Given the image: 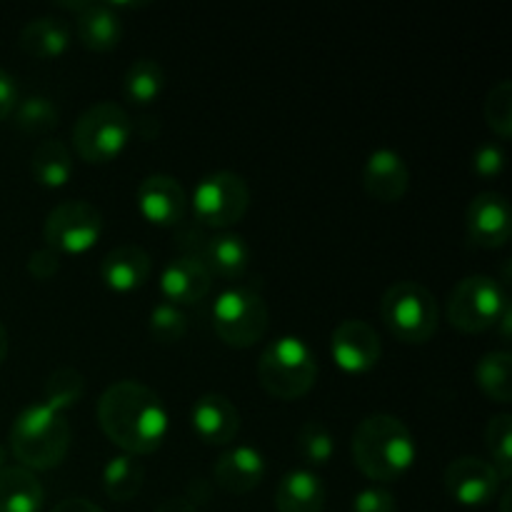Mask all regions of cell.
Instances as JSON below:
<instances>
[{
	"mask_svg": "<svg viewBox=\"0 0 512 512\" xmlns=\"http://www.w3.org/2000/svg\"><path fill=\"white\" fill-rule=\"evenodd\" d=\"M138 210L148 223L178 228L188 213V195L173 175H148L138 188Z\"/></svg>",
	"mask_w": 512,
	"mask_h": 512,
	"instance_id": "5bb4252c",
	"label": "cell"
},
{
	"mask_svg": "<svg viewBox=\"0 0 512 512\" xmlns=\"http://www.w3.org/2000/svg\"><path fill=\"white\" fill-rule=\"evenodd\" d=\"M145 470L135 455H118L103 470V490L115 503H128L143 490Z\"/></svg>",
	"mask_w": 512,
	"mask_h": 512,
	"instance_id": "4316f807",
	"label": "cell"
},
{
	"mask_svg": "<svg viewBox=\"0 0 512 512\" xmlns=\"http://www.w3.org/2000/svg\"><path fill=\"white\" fill-rule=\"evenodd\" d=\"M365 193L378 203H398L408 193L410 170L403 155L390 148H380L368 155L363 168Z\"/></svg>",
	"mask_w": 512,
	"mask_h": 512,
	"instance_id": "9a60e30c",
	"label": "cell"
},
{
	"mask_svg": "<svg viewBox=\"0 0 512 512\" xmlns=\"http://www.w3.org/2000/svg\"><path fill=\"white\" fill-rule=\"evenodd\" d=\"M45 493L25 468H0V512H40Z\"/></svg>",
	"mask_w": 512,
	"mask_h": 512,
	"instance_id": "603a6c76",
	"label": "cell"
},
{
	"mask_svg": "<svg viewBox=\"0 0 512 512\" xmlns=\"http://www.w3.org/2000/svg\"><path fill=\"white\" fill-rule=\"evenodd\" d=\"M15 105H18V85H15L13 75L0 70V120L13 115Z\"/></svg>",
	"mask_w": 512,
	"mask_h": 512,
	"instance_id": "74e56055",
	"label": "cell"
},
{
	"mask_svg": "<svg viewBox=\"0 0 512 512\" xmlns=\"http://www.w3.org/2000/svg\"><path fill=\"white\" fill-rule=\"evenodd\" d=\"M53 512H103V510L85 498H65L55 505Z\"/></svg>",
	"mask_w": 512,
	"mask_h": 512,
	"instance_id": "f35d334b",
	"label": "cell"
},
{
	"mask_svg": "<svg viewBox=\"0 0 512 512\" xmlns=\"http://www.w3.org/2000/svg\"><path fill=\"white\" fill-rule=\"evenodd\" d=\"M383 323L400 343L423 345L438 330V303L428 288L403 280L385 290L380 303Z\"/></svg>",
	"mask_w": 512,
	"mask_h": 512,
	"instance_id": "5b68a950",
	"label": "cell"
},
{
	"mask_svg": "<svg viewBox=\"0 0 512 512\" xmlns=\"http://www.w3.org/2000/svg\"><path fill=\"white\" fill-rule=\"evenodd\" d=\"M485 120H488L490 130L498 133L500 138L508 140L512 135V83L510 80H500L493 85L485 100Z\"/></svg>",
	"mask_w": 512,
	"mask_h": 512,
	"instance_id": "d6a6232c",
	"label": "cell"
},
{
	"mask_svg": "<svg viewBox=\"0 0 512 512\" xmlns=\"http://www.w3.org/2000/svg\"><path fill=\"white\" fill-rule=\"evenodd\" d=\"M508 305V295L498 280L488 275H468L450 293L445 315L455 330L473 335L495 328Z\"/></svg>",
	"mask_w": 512,
	"mask_h": 512,
	"instance_id": "52a82bcc",
	"label": "cell"
},
{
	"mask_svg": "<svg viewBox=\"0 0 512 512\" xmlns=\"http://www.w3.org/2000/svg\"><path fill=\"white\" fill-rule=\"evenodd\" d=\"M58 105L45 95H30V98L18 100L13 110L15 128L28 135H43L58 125Z\"/></svg>",
	"mask_w": 512,
	"mask_h": 512,
	"instance_id": "f1b7e54d",
	"label": "cell"
},
{
	"mask_svg": "<svg viewBox=\"0 0 512 512\" xmlns=\"http://www.w3.org/2000/svg\"><path fill=\"white\" fill-rule=\"evenodd\" d=\"M133 123L130 115L115 103H95L75 120L73 148L80 160L105 165L118 158L130 143Z\"/></svg>",
	"mask_w": 512,
	"mask_h": 512,
	"instance_id": "8992f818",
	"label": "cell"
},
{
	"mask_svg": "<svg viewBox=\"0 0 512 512\" xmlns=\"http://www.w3.org/2000/svg\"><path fill=\"white\" fill-rule=\"evenodd\" d=\"M510 323H512V310L508 305V310H505L503 315H500V320L495 325H500V338H503V343H510Z\"/></svg>",
	"mask_w": 512,
	"mask_h": 512,
	"instance_id": "60d3db41",
	"label": "cell"
},
{
	"mask_svg": "<svg viewBox=\"0 0 512 512\" xmlns=\"http://www.w3.org/2000/svg\"><path fill=\"white\" fill-rule=\"evenodd\" d=\"M150 255L138 245H120L110 250L100 263V275L103 283L115 293H133L143 288L150 278Z\"/></svg>",
	"mask_w": 512,
	"mask_h": 512,
	"instance_id": "ffe728a7",
	"label": "cell"
},
{
	"mask_svg": "<svg viewBox=\"0 0 512 512\" xmlns=\"http://www.w3.org/2000/svg\"><path fill=\"white\" fill-rule=\"evenodd\" d=\"M85 393V380L83 375L75 368H58L48 378L43 390V403L50 405L58 413H65L68 408L80 403Z\"/></svg>",
	"mask_w": 512,
	"mask_h": 512,
	"instance_id": "4dcf8cb0",
	"label": "cell"
},
{
	"mask_svg": "<svg viewBox=\"0 0 512 512\" xmlns=\"http://www.w3.org/2000/svg\"><path fill=\"white\" fill-rule=\"evenodd\" d=\"M353 460L365 478L375 483L400 480L415 463V438L408 425L388 413L360 420L350 440Z\"/></svg>",
	"mask_w": 512,
	"mask_h": 512,
	"instance_id": "7a4b0ae2",
	"label": "cell"
},
{
	"mask_svg": "<svg viewBox=\"0 0 512 512\" xmlns=\"http://www.w3.org/2000/svg\"><path fill=\"white\" fill-rule=\"evenodd\" d=\"M465 225H468V240L473 245L483 250L503 248L512 233L508 198L493 190L475 195L465 213Z\"/></svg>",
	"mask_w": 512,
	"mask_h": 512,
	"instance_id": "4fadbf2b",
	"label": "cell"
},
{
	"mask_svg": "<svg viewBox=\"0 0 512 512\" xmlns=\"http://www.w3.org/2000/svg\"><path fill=\"white\" fill-rule=\"evenodd\" d=\"M478 388L500 405L512 403V355L508 350H493L475 365Z\"/></svg>",
	"mask_w": 512,
	"mask_h": 512,
	"instance_id": "484cf974",
	"label": "cell"
},
{
	"mask_svg": "<svg viewBox=\"0 0 512 512\" xmlns=\"http://www.w3.org/2000/svg\"><path fill=\"white\" fill-rule=\"evenodd\" d=\"M213 330L230 348H253L268 330V305L258 290L230 288L213 303Z\"/></svg>",
	"mask_w": 512,
	"mask_h": 512,
	"instance_id": "ba28073f",
	"label": "cell"
},
{
	"mask_svg": "<svg viewBox=\"0 0 512 512\" xmlns=\"http://www.w3.org/2000/svg\"><path fill=\"white\" fill-rule=\"evenodd\" d=\"M30 173L43 188H63L73 175V155L60 140H43L30 155Z\"/></svg>",
	"mask_w": 512,
	"mask_h": 512,
	"instance_id": "d4e9b609",
	"label": "cell"
},
{
	"mask_svg": "<svg viewBox=\"0 0 512 512\" xmlns=\"http://www.w3.org/2000/svg\"><path fill=\"white\" fill-rule=\"evenodd\" d=\"M70 45V30L68 25L60 18H43L30 20L28 25L20 33V48L30 55V58L38 60H53L68 50Z\"/></svg>",
	"mask_w": 512,
	"mask_h": 512,
	"instance_id": "cb8c5ba5",
	"label": "cell"
},
{
	"mask_svg": "<svg viewBox=\"0 0 512 512\" xmlns=\"http://www.w3.org/2000/svg\"><path fill=\"white\" fill-rule=\"evenodd\" d=\"M165 88V73L160 63L150 58H140L125 70L123 78V93L130 103L148 105L163 93Z\"/></svg>",
	"mask_w": 512,
	"mask_h": 512,
	"instance_id": "83f0119b",
	"label": "cell"
},
{
	"mask_svg": "<svg viewBox=\"0 0 512 512\" xmlns=\"http://www.w3.org/2000/svg\"><path fill=\"white\" fill-rule=\"evenodd\" d=\"M213 478L225 493L245 495L253 493L265 478V460L260 450L250 445H238L233 450H225L213 468Z\"/></svg>",
	"mask_w": 512,
	"mask_h": 512,
	"instance_id": "ac0fdd59",
	"label": "cell"
},
{
	"mask_svg": "<svg viewBox=\"0 0 512 512\" xmlns=\"http://www.w3.org/2000/svg\"><path fill=\"white\" fill-rule=\"evenodd\" d=\"M3 460H5V450L0 448V468H5V465H3Z\"/></svg>",
	"mask_w": 512,
	"mask_h": 512,
	"instance_id": "7bdbcfd3",
	"label": "cell"
},
{
	"mask_svg": "<svg viewBox=\"0 0 512 512\" xmlns=\"http://www.w3.org/2000/svg\"><path fill=\"white\" fill-rule=\"evenodd\" d=\"M500 475L495 473L493 465L483 458H465L453 460L445 470V490L450 498L468 508H480L488 505L500 490Z\"/></svg>",
	"mask_w": 512,
	"mask_h": 512,
	"instance_id": "7c38bea8",
	"label": "cell"
},
{
	"mask_svg": "<svg viewBox=\"0 0 512 512\" xmlns=\"http://www.w3.org/2000/svg\"><path fill=\"white\" fill-rule=\"evenodd\" d=\"M70 448V425L63 413L38 403L25 408L10 428V450L25 470L58 468Z\"/></svg>",
	"mask_w": 512,
	"mask_h": 512,
	"instance_id": "3957f363",
	"label": "cell"
},
{
	"mask_svg": "<svg viewBox=\"0 0 512 512\" xmlns=\"http://www.w3.org/2000/svg\"><path fill=\"white\" fill-rule=\"evenodd\" d=\"M330 353L340 370L350 375H363L380 363L383 343L373 325H368L365 320H343L333 330Z\"/></svg>",
	"mask_w": 512,
	"mask_h": 512,
	"instance_id": "8fae6325",
	"label": "cell"
},
{
	"mask_svg": "<svg viewBox=\"0 0 512 512\" xmlns=\"http://www.w3.org/2000/svg\"><path fill=\"white\" fill-rule=\"evenodd\" d=\"M148 330L158 343H178V340H183L185 330H188V320L175 305L160 303L150 313Z\"/></svg>",
	"mask_w": 512,
	"mask_h": 512,
	"instance_id": "836d02e7",
	"label": "cell"
},
{
	"mask_svg": "<svg viewBox=\"0 0 512 512\" xmlns=\"http://www.w3.org/2000/svg\"><path fill=\"white\" fill-rule=\"evenodd\" d=\"M155 512H198L188 498H168L155 508Z\"/></svg>",
	"mask_w": 512,
	"mask_h": 512,
	"instance_id": "ab89813d",
	"label": "cell"
},
{
	"mask_svg": "<svg viewBox=\"0 0 512 512\" xmlns=\"http://www.w3.org/2000/svg\"><path fill=\"white\" fill-rule=\"evenodd\" d=\"M190 425L208 445H228L240 433V413L225 395L208 393L190 408Z\"/></svg>",
	"mask_w": 512,
	"mask_h": 512,
	"instance_id": "2e32d148",
	"label": "cell"
},
{
	"mask_svg": "<svg viewBox=\"0 0 512 512\" xmlns=\"http://www.w3.org/2000/svg\"><path fill=\"white\" fill-rule=\"evenodd\" d=\"M213 278L200 260L178 255L165 265L160 275V290L170 305H195L210 293Z\"/></svg>",
	"mask_w": 512,
	"mask_h": 512,
	"instance_id": "e0dca14e",
	"label": "cell"
},
{
	"mask_svg": "<svg viewBox=\"0 0 512 512\" xmlns=\"http://www.w3.org/2000/svg\"><path fill=\"white\" fill-rule=\"evenodd\" d=\"M195 260L205 265L210 278L238 280L250 268V248L243 240V235L220 233L213 235V238H205Z\"/></svg>",
	"mask_w": 512,
	"mask_h": 512,
	"instance_id": "d6986e66",
	"label": "cell"
},
{
	"mask_svg": "<svg viewBox=\"0 0 512 512\" xmlns=\"http://www.w3.org/2000/svg\"><path fill=\"white\" fill-rule=\"evenodd\" d=\"M103 235V215L85 200H68L53 208L45 218L43 238L50 250L65 255H83Z\"/></svg>",
	"mask_w": 512,
	"mask_h": 512,
	"instance_id": "30bf717a",
	"label": "cell"
},
{
	"mask_svg": "<svg viewBox=\"0 0 512 512\" xmlns=\"http://www.w3.org/2000/svg\"><path fill=\"white\" fill-rule=\"evenodd\" d=\"M278 512H323L325 485L313 470H290L283 475L275 490Z\"/></svg>",
	"mask_w": 512,
	"mask_h": 512,
	"instance_id": "7402d4cb",
	"label": "cell"
},
{
	"mask_svg": "<svg viewBox=\"0 0 512 512\" xmlns=\"http://www.w3.org/2000/svg\"><path fill=\"white\" fill-rule=\"evenodd\" d=\"M298 453L308 465H325L335 453V438L323 423H305L298 430Z\"/></svg>",
	"mask_w": 512,
	"mask_h": 512,
	"instance_id": "1f68e13d",
	"label": "cell"
},
{
	"mask_svg": "<svg viewBox=\"0 0 512 512\" xmlns=\"http://www.w3.org/2000/svg\"><path fill=\"white\" fill-rule=\"evenodd\" d=\"M60 270V255L50 248L35 250L28 258V273L35 280H50Z\"/></svg>",
	"mask_w": 512,
	"mask_h": 512,
	"instance_id": "8d00e7d4",
	"label": "cell"
},
{
	"mask_svg": "<svg viewBox=\"0 0 512 512\" xmlns=\"http://www.w3.org/2000/svg\"><path fill=\"white\" fill-rule=\"evenodd\" d=\"M485 445L493 458L490 465L500 475V480L508 483L512 478V418L508 413H500L490 420L485 430Z\"/></svg>",
	"mask_w": 512,
	"mask_h": 512,
	"instance_id": "f546056e",
	"label": "cell"
},
{
	"mask_svg": "<svg viewBox=\"0 0 512 512\" xmlns=\"http://www.w3.org/2000/svg\"><path fill=\"white\" fill-rule=\"evenodd\" d=\"M258 380L265 393L273 398L298 400L313 390L318 380V360L303 340L295 335H283L260 355Z\"/></svg>",
	"mask_w": 512,
	"mask_h": 512,
	"instance_id": "277c9868",
	"label": "cell"
},
{
	"mask_svg": "<svg viewBox=\"0 0 512 512\" xmlns=\"http://www.w3.org/2000/svg\"><path fill=\"white\" fill-rule=\"evenodd\" d=\"M98 423L125 455H150L168 435V410L155 390L135 380L113 383L98 400Z\"/></svg>",
	"mask_w": 512,
	"mask_h": 512,
	"instance_id": "6da1fadb",
	"label": "cell"
},
{
	"mask_svg": "<svg viewBox=\"0 0 512 512\" xmlns=\"http://www.w3.org/2000/svg\"><path fill=\"white\" fill-rule=\"evenodd\" d=\"M353 512H398V503L390 490L365 488L355 495Z\"/></svg>",
	"mask_w": 512,
	"mask_h": 512,
	"instance_id": "d590c367",
	"label": "cell"
},
{
	"mask_svg": "<svg viewBox=\"0 0 512 512\" xmlns=\"http://www.w3.org/2000/svg\"><path fill=\"white\" fill-rule=\"evenodd\" d=\"M75 33L78 40L88 50L105 53L113 50L123 38V23L113 5L108 3H85V8L78 13L75 20Z\"/></svg>",
	"mask_w": 512,
	"mask_h": 512,
	"instance_id": "44dd1931",
	"label": "cell"
},
{
	"mask_svg": "<svg viewBox=\"0 0 512 512\" xmlns=\"http://www.w3.org/2000/svg\"><path fill=\"white\" fill-rule=\"evenodd\" d=\"M473 170L480 178H498L505 170V150L498 143H485L475 150Z\"/></svg>",
	"mask_w": 512,
	"mask_h": 512,
	"instance_id": "e575fe53",
	"label": "cell"
},
{
	"mask_svg": "<svg viewBox=\"0 0 512 512\" xmlns=\"http://www.w3.org/2000/svg\"><path fill=\"white\" fill-rule=\"evenodd\" d=\"M5 355H8V330L0 323V363L5 360Z\"/></svg>",
	"mask_w": 512,
	"mask_h": 512,
	"instance_id": "b9f144b4",
	"label": "cell"
},
{
	"mask_svg": "<svg viewBox=\"0 0 512 512\" xmlns=\"http://www.w3.org/2000/svg\"><path fill=\"white\" fill-rule=\"evenodd\" d=\"M250 205V188L238 173L218 170L195 185L193 215L203 228L225 230L243 220Z\"/></svg>",
	"mask_w": 512,
	"mask_h": 512,
	"instance_id": "9c48e42d",
	"label": "cell"
}]
</instances>
